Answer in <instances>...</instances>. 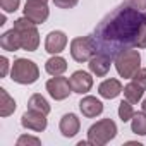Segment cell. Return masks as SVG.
Returning <instances> with one entry per match:
<instances>
[{"label": "cell", "mask_w": 146, "mask_h": 146, "mask_svg": "<svg viewBox=\"0 0 146 146\" xmlns=\"http://www.w3.org/2000/svg\"><path fill=\"white\" fill-rule=\"evenodd\" d=\"M96 50L112 60L124 50L146 48V12L120 4L95 28Z\"/></svg>", "instance_id": "1"}, {"label": "cell", "mask_w": 146, "mask_h": 146, "mask_svg": "<svg viewBox=\"0 0 146 146\" xmlns=\"http://www.w3.org/2000/svg\"><path fill=\"white\" fill-rule=\"evenodd\" d=\"M40 78L38 65L29 58H16L11 67V79L17 84H33Z\"/></svg>", "instance_id": "2"}, {"label": "cell", "mask_w": 146, "mask_h": 146, "mask_svg": "<svg viewBox=\"0 0 146 146\" xmlns=\"http://www.w3.org/2000/svg\"><path fill=\"white\" fill-rule=\"evenodd\" d=\"M113 64H115V69L120 78L132 79V76L141 69V53L136 48L124 50L113 58Z\"/></svg>", "instance_id": "3"}, {"label": "cell", "mask_w": 146, "mask_h": 146, "mask_svg": "<svg viewBox=\"0 0 146 146\" xmlns=\"http://www.w3.org/2000/svg\"><path fill=\"white\" fill-rule=\"evenodd\" d=\"M117 136V124L112 119H102L88 129V141L93 146H103Z\"/></svg>", "instance_id": "4"}, {"label": "cell", "mask_w": 146, "mask_h": 146, "mask_svg": "<svg viewBox=\"0 0 146 146\" xmlns=\"http://www.w3.org/2000/svg\"><path fill=\"white\" fill-rule=\"evenodd\" d=\"M14 28L17 29V33L21 36L23 50L35 52L38 48V45H40V33L36 29V24L24 16V17H19V19L14 21Z\"/></svg>", "instance_id": "5"}, {"label": "cell", "mask_w": 146, "mask_h": 146, "mask_svg": "<svg viewBox=\"0 0 146 146\" xmlns=\"http://www.w3.org/2000/svg\"><path fill=\"white\" fill-rule=\"evenodd\" d=\"M95 53H98V50H96V43L93 40V35L91 36H79V38H74L70 41V57L79 64L90 62V58Z\"/></svg>", "instance_id": "6"}, {"label": "cell", "mask_w": 146, "mask_h": 146, "mask_svg": "<svg viewBox=\"0 0 146 146\" xmlns=\"http://www.w3.org/2000/svg\"><path fill=\"white\" fill-rule=\"evenodd\" d=\"M46 91L55 102H62L72 93L70 81L64 76H53L52 79L46 81Z\"/></svg>", "instance_id": "7"}, {"label": "cell", "mask_w": 146, "mask_h": 146, "mask_svg": "<svg viewBox=\"0 0 146 146\" xmlns=\"http://www.w3.org/2000/svg\"><path fill=\"white\" fill-rule=\"evenodd\" d=\"M23 12L35 24L45 23L48 19V16H50V9L46 7V4L45 2H38V0H26V5H24Z\"/></svg>", "instance_id": "8"}, {"label": "cell", "mask_w": 146, "mask_h": 146, "mask_svg": "<svg viewBox=\"0 0 146 146\" xmlns=\"http://www.w3.org/2000/svg\"><path fill=\"white\" fill-rule=\"evenodd\" d=\"M21 125L24 129H29V131H35V132H43L48 125V120H46V115L41 113V112H35V110H26L21 117Z\"/></svg>", "instance_id": "9"}, {"label": "cell", "mask_w": 146, "mask_h": 146, "mask_svg": "<svg viewBox=\"0 0 146 146\" xmlns=\"http://www.w3.org/2000/svg\"><path fill=\"white\" fill-rule=\"evenodd\" d=\"M69 81H70L72 93H78V95H84V93H88L93 88V78L86 70L72 72V76L69 78Z\"/></svg>", "instance_id": "10"}, {"label": "cell", "mask_w": 146, "mask_h": 146, "mask_svg": "<svg viewBox=\"0 0 146 146\" xmlns=\"http://www.w3.org/2000/svg\"><path fill=\"white\" fill-rule=\"evenodd\" d=\"M67 46V35L64 31H50L45 38V50L52 55H58Z\"/></svg>", "instance_id": "11"}, {"label": "cell", "mask_w": 146, "mask_h": 146, "mask_svg": "<svg viewBox=\"0 0 146 146\" xmlns=\"http://www.w3.org/2000/svg\"><path fill=\"white\" fill-rule=\"evenodd\" d=\"M110 65H112V58L107 57L105 53H95L90 62H88V67H90V72L91 74H95L96 78H103L108 74V70H110Z\"/></svg>", "instance_id": "12"}, {"label": "cell", "mask_w": 146, "mask_h": 146, "mask_svg": "<svg viewBox=\"0 0 146 146\" xmlns=\"http://www.w3.org/2000/svg\"><path fill=\"white\" fill-rule=\"evenodd\" d=\"M58 129H60L64 137H74L81 129V120H79V117L76 113H65L60 119Z\"/></svg>", "instance_id": "13"}, {"label": "cell", "mask_w": 146, "mask_h": 146, "mask_svg": "<svg viewBox=\"0 0 146 146\" xmlns=\"http://www.w3.org/2000/svg\"><path fill=\"white\" fill-rule=\"evenodd\" d=\"M79 110L86 119H95L103 112V103L96 98V96H84L79 102Z\"/></svg>", "instance_id": "14"}, {"label": "cell", "mask_w": 146, "mask_h": 146, "mask_svg": "<svg viewBox=\"0 0 146 146\" xmlns=\"http://www.w3.org/2000/svg\"><path fill=\"white\" fill-rule=\"evenodd\" d=\"M120 93H122V84H120L119 79H113V78L105 79V81L100 83V86H98V95H100L102 98H105V100H113V98H117Z\"/></svg>", "instance_id": "15"}, {"label": "cell", "mask_w": 146, "mask_h": 146, "mask_svg": "<svg viewBox=\"0 0 146 146\" xmlns=\"http://www.w3.org/2000/svg\"><path fill=\"white\" fill-rule=\"evenodd\" d=\"M0 46H2L5 52H17V50H23L21 36H19V33H17L16 28L5 31L2 36H0Z\"/></svg>", "instance_id": "16"}, {"label": "cell", "mask_w": 146, "mask_h": 146, "mask_svg": "<svg viewBox=\"0 0 146 146\" xmlns=\"http://www.w3.org/2000/svg\"><path fill=\"white\" fill-rule=\"evenodd\" d=\"M45 70L50 76H62L67 70V60L60 55H53L45 62Z\"/></svg>", "instance_id": "17"}, {"label": "cell", "mask_w": 146, "mask_h": 146, "mask_svg": "<svg viewBox=\"0 0 146 146\" xmlns=\"http://www.w3.org/2000/svg\"><path fill=\"white\" fill-rule=\"evenodd\" d=\"M16 112V100L7 93L5 88H0V117H9Z\"/></svg>", "instance_id": "18"}, {"label": "cell", "mask_w": 146, "mask_h": 146, "mask_svg": "<svg viewBox=\"0 0 146 146\" xmlns=\"http://www.w3.org/2000/svg\"><path fill=\"white\" fill-rule=\"evenodd\" d=\"M122 93H124V96H125V100L127 102H131L132 105H136V103H139L141 100H143V95H144V90L137 84V83H129V84H125L124 86V90H122Z\"/></svg>", "instance_id": "19"}, {"label": "cell", "mask_w": 146, "mask_h": 146, "mask_svg": "<svg viewBox=\"0 0 146 146\" xmlns=\"http://www.w3.org/2000/svg\"><path fill=\"white\" fill-rule=\"evenodd\" d=\"M28 108H29V110H35V112H41V113H45V115H48L50 110H52V108H50V103L46 102V98L41 96L40 93H35V95L29 98Z\"/></svg>", "instance_id": "20"}, {"label": "cell", "mask_w": 146, "mask_h": 146, "mask_svg": "<svg viewBox=\"0 0 146 146\" xmlns=\"http://www.w3.org/2000/svg\"><path fill=\"white\" fill-rule=\"evenodd\" d=\"M131 131L137 136H146V112H137L131 119Z\"/></svg>", "instance_id": "21"}, {"label": "cell", "mask_w": 146, "mask_h": 146, "mask_svg": "<svg viewBox=\"0 0 146 146\" xmlns=\"http://www.w3.org/2000/svg\"><path fill=\"white\" fill-rule=\"evenodd\" d=\"M134 113H136V112H134L131 102H127V100L124 102V100H122V102L119 103V119H120L122 122H129V120L134 117Z\"/></svg>", "instance_id": "22"}, {"label": "cell", "mask_w": 146, "mask_h": 146, "mask_svg": "<svg viewBox=\"0 0 146 146\" xmlns=\"http://www.w3.org/2000/svg\"><path fill=\"white\" fill-rule=\"evenodd\" d=\"M17 146H40L41 144V139L36 137V136H29V134H23L17 137L16 141Z\"/></svg>", "instance_id": "23"}, {"label": "cell", "mask_w": 146, "mask_h": 146, "mask_svg": "<svg viewBox=\"0 0 146 146\" xmlns=\"http://www.w3.org/2000/svg\"><path fill=\"white\" fill-rule=\"evenodd\" d=\"M19 5H21V0H0V7H2V11L7 12V14L16 12L19 9Z\"/></svg>", "instance_id": "24"}, {"label": "cell", "mask_w": 146, "mask_h": 146, "mask_svg": "<svg viewBox=\"0 0 146 146\" xmlns=\"http://www.w3.org/2000/svg\"><path fill=\"white\" fill-rule=\"evenodd\" d=\"M132 81L134 83H137L143 90H146V67H141L136 74L132 76Z\"/></svg>", "instance_id": "25"}, {"label": "cell", "mask_w": 146, "mask_h": 146, "mask_svg": "<svg viewBox=\"0 0 146 146\" xmlns=\"http://www.w3.org/2000/svg\"><path fill=\"white\" fill-rule=\"evenodd\" d=\"M78 2L79 0H53L55 7H58V9H72L78 5Z\"/></svg>", "instance_id": "26"}, {"label": "cell", "mask_w": 146, "mask_h": 146, "mask_svg": "<svg viewBox=\"0 0 146 146\" xmlns=\"http://www.w3.org/2000/svg\"><path fill=\"white\" fill-rule=\"evenodd\" d=\"M122 4H125V5H129V7H134V9H137V11L146 12V0H124Z\"/></svg>", "instance_id": "27"}, {"label": "cell", "mask_w": 146, "mask_h": 146, "mask_svg": "<svg viewBox=\"0 0 146 146\" xmlns=\"http://www.w3.org/2000/svg\"><path fill=\"white\" fill-rule=\"evenodd\" d=\"M9 58L5 57V55H2V57H0V67H2V72H0V76H2V78H5L7 74H9Z\"/></svg>", "instance_id": "28"}, {"label": "cell", "mask_w": 146, "mask_h": 146, "mask_svg": "<svg viewBox=\"0 0 146 146\" xmlns=\"http://www.w3.org/2000/svg\"><path fill=\"white\" fill-rule=\"evenodd\" d=\"M5 14H7V12H4L2 16H0V26H4V24H5V19H7V17H5Z\"/></svg>", "instance_id": "29"}, {"label": "cell", "mask_w": 146, "mask_h": 146, "mask_svg": "<svg viewBox=\"0 0 146 146\" xmlns=\"http://www.w3.org/2000/svg\"><path fill=\"white\" fill-rule=\"evenodd\" d=\"M141 108H143V112H146V98L143 100V103H141Z\"/></svg>", "instance_id": "30"}, {"label": "cell", "mask_w": 146, "mask_h": 146, "mask_svg": "<svg viewBox=\"0 0 146 146\" xmlns=\"http://www.w3.org/2000/svg\"><path fill=\"white\" fill-rule=\"evenodd\" d=\"M38 2H45V4H46V2H48V0H38Z\"/></svg>", "instance_id": "31"}]
</instances>
